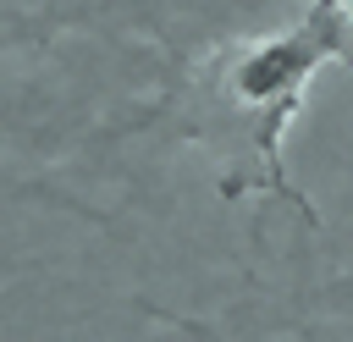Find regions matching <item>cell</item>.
Instances as JSON below:
<instances>
[{
    "instance_id": "1",
    "label": "cell",
    "mask_w": 353,
    "mask_h": 342,
    "mask_svg": "<svg viewBox=\"0 0 353 342\" xmlns=\"http://www.w3.org/2000/svg\"><path fill=\"white\" fill-rule=\"evenodd\" d=\"M325 66H331V55L303 17L276 33H254V39H237L232 50H221L215 77H210V116H215V132H226V154H232L226 193H243L248 182L259 193H270V188L287 193L281 138L298 121L314 77Z\"/></svg>"
},
{
    "instance_id": "2",
    "label": "cell",
    "mask_w": 353,
    "mask_h": 342,
    "mask_svg": "<svg viewBox=\"0 0 353 342\" xmlns=\"http://www.w3.org/2000/svg\"><path fill=\"white\" fill-rule=\"evenodd\" d=\"M303 22L325 44L331 66H353V0H309L303 6Z\"/></svg>"
}]
</instances>
